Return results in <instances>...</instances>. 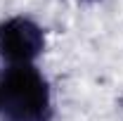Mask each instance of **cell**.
<instances>
[{"instance_id": "cell-2", "label": "cell", "mask_w": 123, "mask_h": 121, "mask_svg": "<svg viewBox=\"0 0 123 121\" xmlns=\"http://www.w3.org/2000/svg\"><path fill=\"white\" fill-rule=\"evenodd\" d=\"M45 47L43 29L26 17H12L0 24V57L12 67L31 64Z\"/></svg>"}, {"instance_id": "cell-1", "label": "cell", "mask_w": 123, "mask_h": 121, "mask_svg": "<svg viewBox=\"0 0 123 121\" xmlns=\"http://www.w3.org/2000/svg\"><path fill=\"white\" fill-rule=\"evenodd\" d=\"M0 112L5 121H47L50 88L31 64L10 67L0 78Z\"/></svg>"}]
</instances>
